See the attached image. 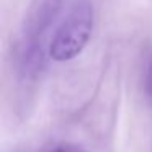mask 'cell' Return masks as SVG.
<instances>
[{
    "label": "cell",
    "mask_w": 152,
    "mask_h": 152,
    "mask_svg": "<svg viewBox=\"0 0 152 152\" xmlns=\"http://www.w3.org/2000/svg\"><path fill=\"white\" fill-rule=\"evenodd\" d=\"M149 83H151V92H152V66H151V77H149Z\"/></svg>",
    "instance_id": "obj_3"
},
{
    "label": "cell",
    "mask_w": 152,
    "mask_h": 152,
    "mask_svg": "<svg viewBox=\"0 0 152 152\" xmlns=\"http://www.w3.org/2000/svg\"><path fill=\"white\" fill-rule=\"evenodd\" d=\"M93 26V10L88 0H75L57 26L49 43V56L54 61H70L82 53Z\"/></svg>",
    "instance_id": "obj_1"
},
{
    "label": "cell",
    "mask_w": 152,
    "mask_h": 152,
    "mask_svg": "<svg viewBox=\"0 0 152 152\" xmlns=\"http://www.w3.org/2000/svg\"><path fill=\"white\" fill-rule=\"evenodd\" d=\"M51 152H85L79 147H74V145H59V147L53 149Z\"/></svg>",
    "instance_id": "obj_2"
}]
</instances>
